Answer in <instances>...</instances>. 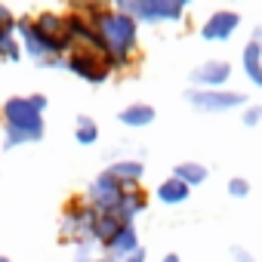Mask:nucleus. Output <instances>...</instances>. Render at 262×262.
Instances as JSON below:
<instances>
[{"instance_id":"nucleus-4","label":"nucleus","mask_w":262,"mask_h":262,"mask_svg":"<svg viewBox=\"0 0 262 262\" xmlns=\"http://www.w3.org/2000/svg\"><path fill=\"white\" fill-rule=\"evenodd\" d=\"M185 102L194 108V111H204V114H225V111H244L250 102H247V93L241 90H185Z\"/></svg>"},{"instance_id":"nucleus-15","label":"nucleus","mask_w":262,"mask_h":262,"mask_svg":"<svg viewBox=\"0 0 262 262\" xmlns=\"http://www.w3.org/2000/svg\"><path fill=\"white\" fill-rule=\"evenodd\" d=\"M155 117H158V111H155V105H148V102H129V105H123V108L117 111V120H120L123 126H129V129H142V126L155 123Z\"/></svg>"},{"instance_id":"nucleus-27","label":"nucleus","mask_w":262,"mask_h":262,"mask_svg":"<svg viewBox=\"0 0 262 262\" xmlns=\"http://www.w3.org/2000/svg\"><path fill=\"white\" fill-rule=\"evenodd\" d=\"M123 262H145V250H136L129 259H123Z\"/></svg>"},{"instance_id":"nucleus-29","label":"nucleus","mask_w":262,"mask_h":262,"mask_svg":"<svg viewBox=\"0 0 262 262\" xmlns=\"http://www.w3.org/2000/svg\"><path fill=\"white\" fill-rule=\"evenodd\" d=\"M0 262H13V259H10V256H0Z\"/></svg>"},{"instance_id":"nucleus-16","label":"nucleus","mask_w":262,"mask_h":262,"mask_svg":"<svg viewBox=\"0 0 262 262\" xmlns=\"http://www.w3.org/2000/svg\"><path fill=\"white\" fill-rule=\"evenodd\" d=\"M191 198V188L185 182H179L176 176H167L158 188H155V201H161L164 207H179Z\"/></svg>"},{"instance_id":"nucleus-9","label":"nucleus","mask_w":262,"mask_h":262,"mask_svg":"<svg viewBox=\"0 0 262 262\" xmlns=\"http://www.w3.org/2000/svg\"><path fill=\"white\" fill-rule=\"evenodd\" d=\"M237 28H241V13H234V10H216V13H210L204 19V25H201L198 34L207 43H225V40L234 37Z\"/></svg>"},{"instance_id":"nucleus-18","label":"nucleus","mask_w":262,"mask_h":262,"mask_svg":"<svg viewBox=\"0 0 262 262\" xmlns=\"http://www.w3.org/2000/svg\"><path fill=\"white\" fill-rule=\"evenodd\" d=\"M170 176H176V179L185 182L188 188H198V185H204V182L210 179V170H207L204 164H198V161H179Z\"/></svg>"},{"instance_id":"nucleus-2","label":"nucleus","mask_w":262,"mask_h":262,"mask_svg":"<svg viewBox=\"0 0 262 262\" xmlns=\"http://www.w3.org/2000/svg\"><path fill=\"white\" fill-rule=\"evenodd\" d=\"M0 117H4V148L0 151L34 145L47 133L43 114L31 105L28 96H10L4 105H0Z\"/></svg>"},{"instance_id":"nucleus-13","label":"nucleus","mask_w":262,"mask_h":262,"mask_svg":"<svg viewBox=\"0 0 262 262\" xmlns=\"http://www.w3.org/2000/svg\"><path fill=\"white\" fill-rule=\"evenodd\" d=\"M105 173H108L123 191H133V188H139V182H142V176H145V164H142L139 158H120V161L108 164Z\"/></svg>"},{"instance_id":"nucleus-6","label":"nucleus","mask_w":262,"mask_h":262,"mask_svg":"<svg viewBox=\"0 0 262 262\" xmlns=\"http://www.w3.org/2000/svg\"><path fill=\"white\" fill-rule=\"evenodd\" d=\"M65 71H71L74 77H80V80L90 83V86H102V83H108V77H111L108 62H105L99 53L80 50V47H71V53L65 56Z\"/></svg>"},{"instance_id":"nucleus-10","label":"nucleus","mask_w":262,"mask_h":262,"mask_svg":"<svg viewBox=\"0 0 262 262\" xmlns=\"http://www.w3.org/2000/svg\"><path fill=\"white\" fill-rule=\"evenodd\" d=\"M34 28L59 50V56H68L71 53V40H68V31H65V13H53V10H43L37 16H31Z\"/></svg>"},{"instance_id":"nucleus-7","label":"nucleus","mask_w":262,"mask_h":262,"mask_svg":"<svg viewBox=\"0 0 262 262\" xmlns=\"http://www.w3.org/2000/svg\"><path fill=\"white\" fill-rule=\"evenodd\" d=\"M120 198H123V188H120L105 170H102L99 176H93L90 185H86V191H83V204H86L93 213H99V216H111V213L117 210Z\"/></svg>"},{"instance_id":"nucleus-14","label":"nucleus","mask_w":262,"mask_h":262,"mask_svg":"<svg viewBox=\"0 0 262 262\" xmlns=\"http://www.w3.org/2000/svg\"><path fill=\"white\" fill-rule=\"evenodd\" d=\"M145 210H148V194L142 188H133V191H123V198H120V204L111 216L117 222H136Z\"/></svg>"},{"instance_id":"nucleus-26","label":"nucleus","mask_w":262,"mask_h":262,"mask_svg":"<svg viewBox=\"0 0 262 262\" xmlns=\"http://www.w3.org/2000/svg\"><path fill=\"white\" fill-rule=\"evenodd\" d=\"M250 40H253V43H256V47L262 50V25H256V28H253V34H250Z\"/></svg>"},{"instance_id":"nucleus-11","label":"nucleus","mask_w":262,"mask_h":262,"mask_svg":"<svg viewBox=\"0 0 262 262\" xmlns=\"http://www.w3.org/2000/svg\"><path fill=\"white\" fill-rule=\"evenodd\" d=\"M136 250H142V244H139V228H136V222H123L120 228H117V234L99 250V253H105L108 259H114V262H123V259H129Z\"/></svg>"},{"instance_id":"nucleus-8","label":"nucleus","mask_w":262,"mask_h":262,"mask_svg":"<svg viewBox=\"0 0 262 262\" xmlns=\"http://www.w3.org/2000/svg\"><path fill=\"white\" fill-rule=\"evenodd\" d=\"M234 68L231 62L225 59H207V62H198L188 74V83L191 90H225V83L231 80Z\"/></svg>"},{"instance_id":"nucleus-19","label":"nucleus","mask_w":262,"mask_h":262,"mask_svg":"<svg viewBox=\"0 0 262 262\" xmlns=\"http://www.w3.org/2000/svg\"><path fill=\"white\" fill-rule=\"evenodd\" d=\"M120 225H123V222H117L114 216H99V213H96V222H93V247L102 250V247L117 234Z\"/></svg>"},{"instance_id":"nucleus-23","label":"nucleus","mask_w":262,"mask_h":262,"mask_svg":"<svg viewBox=\"0 0 262 262\" xmlns=\"http://www.w3.org/2000/svg\"><path fill=\"white\" fill-rule=\"evenodd\" d=\"M241 123L250 126V129L259 126V123H262V105H247V108L241 111Z\"/></svg>"},{"instance_id":"nucleus-17","label":"nucleus","mask_w":262,"mask_h":262,"mask_svg":"<svg viewBox=\"0 0 262 262\" xmlns=\"http://www.w3.org/2000/svg\"><path fill=\"white\" fill-rule=\"evenodd\" d=\"M241 68H244V77L262 90V50L253 40H247V47L241 50Z\"/></svg>"},{"instance_id":"nucleus-22","label":"nucleus","mask_w":262,"mask_h":262,"mask_svg":"<svg viewBox=\"0 0 262 262\" xmlns=\"http://www.w3.org/2000/svg\"><path fill=\"white\" fill-rule=\"evenodd\" d=\"M99 259V250L93 244H77L71 247V262H96Z\"/></svg>"},{"instance_id":"nucleus-3","label":"nucleus","mask_w":262,"mask_h":262,"mask_svg":"<svg viewBox=\"0 0 262 262\" xmlns=\"http://www.w3.org/2000/svg\"><path fill=\"white\" fill-rule=\"evenodd\" d=\"M117 13L129 16L136 25H167L182 22L188 4L185 0H114L111 4Z\"/></svg>"},{"instance_id":"nucleus-25","label":"nucleus","mask_w":262,"mask_h":262,"mask_svg":"<svg viewBox=\"0 0 262 262\" xmlns=\"http://www.w3.org/2000/svg\"><path fill=\"white\" fill-rule=\"evenodd\" d=\"M28 99H31V105H34V108H37L40 114H43V111H47V105H50V99H47L43 93H31Z\"/></svg>"},{"instance_id":"nucleus-20","label":"nucleus","mask_w":262,"mask_h":262,"mask_svg":"<svg viewBox=\"0 0 262 262\" xmlns=\"http://www.w3.org/2000/svg\"><path fill=\"white\" fill-rule=\"evenodd\" d=\"M74 139H77V145H96L99 142V123L90 114L74 117Z\"/></svg>"},{"instance_id":"nucleus-28","label":"nucleus","mask_w":262,"mask_h":262,"mask_svg":"<svg viewBox=\"0 0 262 262\" xmlns=\"http://www.w3.org/2000/svg\"><path fill=\"white\" fill-rule=\"evenodd\" d=\"M161 262H182V259H179V253H167V256H164Z\"/></svg>"},{"instance_id":"nucleus-12","label":"nucleus","mask_w":262,"mask_h":262,"mask_svg":"<svg viewBox=\"0 0 262 262\" xmlns=\"http://www.w3.org/2000/svg\"><path fill=\"white\" fill-rule=\"evenodd\" d=\"M16 13L0 4V62H19L22 59V47L16 37Z\"/></svg>"},{"instance_id":"nucleus-1","label":"nucleus","mask_w":262,"mask_h":262,"mask_svg":"<svg viewBox=\"0 0 262 262\" xmlns=\"http://www.w3.org/2000/svg\"><path fill=\"white\" fill-rule=\"evenodd\" d=\"M80 13L90 16V22L96 25L99 31V40H102V56L108 62L111 71H123L136 62L139 56V25L117 13L111 4H77Z\"/></svg>"},{"instance_id":"nucleus-21","label":"nucleus","mask_w":262,"mask_h":262,"mask_svg":"<svg viewBox=\"0 0 262 262\" xmlns=\"http://www.w3.org/2000/svg\"><path fill=\"white\" fill-rule=\"evenodd\" d=\"M225 191H228V198L244 201V198H250V182H247L244 176H231V179H228V185H225Z\"/></svg>"},{"instance_id":"nucleus-24","label":"nucleus","mask_w":262,"mask_h":262,"mask_svg":"<svg viewBox=\"0 0 262 262\" xmlns=\"http://www.w3.org/2000/svg\"><path fill=\"white\" fill-rule=\"evenodd\" d=\"M231 262H256V256H253L247 247H237V244H234V247H231Z\"/></svg>"},{"instance_id":"nucleus-5","label":"nucleus","mask_w":262,"mask_h":262,"mask_svg":"<svg viewBox=\"0 0 262 262\" xmlns=\"http://www.w3.org/2000/svg\"><path fill=\"white\" fill-rule=\"evenodd\" d=\"M93 222H96V213L83 201H71V204H65V210L59 216V237L71 247L93 244Z\"/></svg>"}]
</instances>
